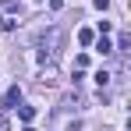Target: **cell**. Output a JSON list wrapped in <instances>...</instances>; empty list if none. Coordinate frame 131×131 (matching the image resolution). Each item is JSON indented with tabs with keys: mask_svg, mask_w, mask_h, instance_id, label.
<instances>
[{
	"mask_svg": "<svg viewBox=\"0 0 131 131\" xmlns=\"http://www.w3.org/2000/svg\"><path fill=\"white\" fill-rule=\"evenodd\" d=\"M25 131H36V128H25Z\"/></svg>",
	"mask_w": 131,
	"mask_h": 131,
	"instance_id": "9",
	"label": "cell"
},
{
	"mask_svg": "<svg viewBox=\"0 0 131 131\" xmlns=\"http://www.w3.org/2000/svg\"><path fill=\"white\" fill-rule=\"evenodd\" d=\"M0 131H11V121L7 117H0Z\"/></svg>",
	"mask_w": 131,
	"mask_h": 131,
	"instance_id": "5",
	"label": "cell"
},
{
	"mask_svg": "<svg viewBox=\"0 0 131 131\" xmlns=\"http://www.w3.org/2000/svg\"><path fill=\"white\" fill-rule=\"evenodd\" d=\"M92 39H96L92 28H82V32H78V43H82V46H92Z\"/></svg>",
	"mask_w": 131,
	"mask_h": 131,
	"instance_id": "4",
	"label": "cell"
},
{
	"mask_svg": "<svg viewBox=\"0 0 131 131\" xmlns=\"http://www.w3.org/2000/svg\"><path fill=\"white\" fill-rule=\"evenodd\" d=\"M50 7H53V11H60V7H64V0H50Z\"/></svg>",
	"mask_w": 131,
	"mask_h": 131,
	"instance_id": "6",
	"label": "cell"
},
{
	"mask_svg": "<svg viewBox=\"0 0 131 131\" xmlns=\"http://www.w3.org/2000/svg\"><path fill=\"white\" fill-rule=\"evenodd\" d=\"M0 21H4V18H0Z\"/></svg>",
	"mask_w": 131,
	"mask_h": 131,
	"instance_id": "10",
	"label": "cell"
},
{
	"mask_svg": "<svg viewBox=\"0 0 131 131\" xmlns=\"http://www.w3.org/2000/svg\"><path fill=\"white\" fill-rule=\"evenodd\" d=\"M18 117H21L25 124H32L36 121V106H18Z\"/></svg>",
	"mask_w": 131,
	"mask_h": 131,
	"instance_id": "3",
	"label": "cell"
},
{
	"mask_svg": "<svg viewBox=\"0 0 131 131\" xmlns=\"http://www.w3.org/2000/svg\"><path fill=\"white\" fill-rule=\"evenodd\" d=\"M92 46H96L103 57H110V53H113V43H110V39H92Z\"/></svg>",
	"mask_w": 131,
	"mask_h": 131,
	"instance_id": "2",
	"label": "cell"
},
{
	"mask_svg": "<svg viewBox=\"0 0 131 131\" xmlns=\"http://www.w3.org/2000/svg\"><path fill=\"white\" fill-rule=\"evenodd\" d=\"M96 7H99V11H106V7H110V0H96Z\"/></svg>",
	"mask_w": 131,
	"mask_h": 131,
	"instance_id": "7",
	"label": "cell"
},
{
	"mask_svg": "<svg viewBox=\"0 0 131 131\" xmlns=\"http://www.w3.org/2000/svg\"><path fill=\"white\" fill-rule=\"evenodd\" d=\"M67 131H78V124H71V128H67Z\"/></svg>",
	"mask_w": 131,
	"mask_h": 131,
	"instance_id": "8",
	"label": "cell"
},
{
	"mask_svg": "<svg viewBox=\"0 0 131 131\" xmlns=\"http://www.w3.org/2000/svg\"><path fill=\"white\" fill-rule=\"evenodd\" d=\"M18 99H21V89L14 85V89H7V92H4V99H0V106H4V110H11L14 103H18Z\"/></svg>",
	"mask_w": 131,
	"mask_h": 131,
	"instance_id": "1",
	"label": "cell"
}]
</instances>
